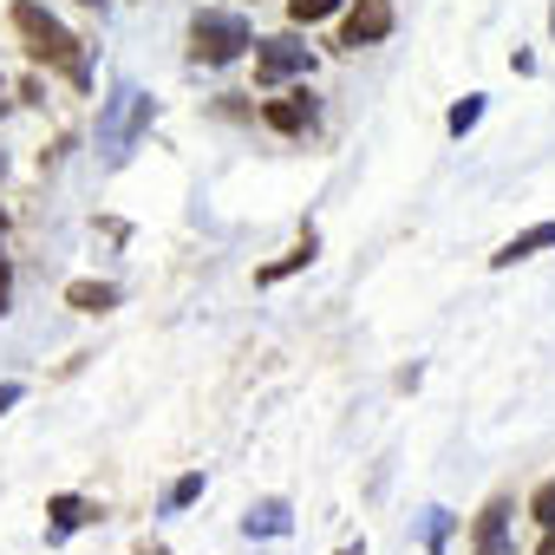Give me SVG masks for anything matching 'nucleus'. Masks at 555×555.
I'll use <instances>...</instances> for the list:
<instances>
[{
  "label": "nucleus",
  "instance_id": "nucleus-1",
  "mask_svg": "<svg viewBox=\"0 0 555 555\" xmlns=\"http://www.w3.org/2000/svg\"><path fill=\"white\" fill-rule=\"evenodd\" d=\"M14 34L27 40V53H34L40 66H66L73 86H92V73H86V60H79V40L40 8V0H14Z\"/></svg>",
  "mask_w": 555,
  "mask_h": 555
},
{
  "label": "nucleus",
  "instance_id": "nucleus-2",
  "mask_svg": "<svg viewBox=\"0 0 555 555\" xmlns=\"http://www.w3.org/2000/svg\"><path fill=\"white\" fill-rule=\"evenodd\" d=\"M151 112H157V105H151L138 86H118V92L105 99V118H99V151H105L112 164H125L131 144L151 131Z\"/></svg>",
  "mask_w": 555,
  "mask_h": 555
},
{
  "label": "nucleus",
  "instance_id": "nucleus-3",
  "mask_svg": "<svg viewBox=\"0 0 555 555\" xmlns=\"http://www.w3.org/2000/svg\"><path fill=\"white\" fill-rule=\"evenodd\" d=\"M255 47V27L242 21V14H196L190 21V60H203V66H229V60H242Z\"/></svg>",
  "mask_w": 555,
  "mask_h": 555
},
{
  "label": "nucleus",
  "instance_id": "nucleus-4",
  "mask_svg": "<svg viewBox=\"0 0 555 555\" xmlns=\"http://www.w3.org/2000/svg\"><path fill=\"white\" fill-rule=\"evenodd\" d=\"M295 73H314V53L301 40H255V79L261 86H282Z\"/></svg>",
  "mask_w": 555,
  "mask_h": 555
},
{
  "label": "nucleus",
  "instance_id": "nucleus-5",
  "mask_svg": "<svg viewBox=\"0 0 555 555\" xmlns=\"http://www.w3.org/2000/svg\"><path fill=\"white\" fill-rule=\"evenodd\" d=\"M392 34V0H353V14L340 27V47H379Z\"/></svg>",
  "mask_w": 555,
  "mask_h": 555
},
{
  "label": "nucleus",
  "instance_id": "nucleus-6",
  "mask_svg": "<svg viewBox=\"0 0 555 555\" xmlns=\"http://www.w3.org/2000/svg\"><path fill=\"white\" fill-rule=\"evenodd\" d=\"M261 118L282 131V138H301V131L314 125V99H308V92H295V99H268V105H261Z\"/></svg>",
  "mask_w": 555,
  "mask_h": 555
},
{
  "label": "nucleus",
  "instance_id": "nucleus-7",
  "mask_svg": "<svg viewBox=\"0 0 555 555\" xmlns=\"http://www.w3.org/2000/svg\"><path fill=\"white\" fill-rule=\"evenodd\" d=\"M542 248H555V222H535V229L509 235V242L490 255V268H516V261H529V255H542Z\"/></svg>",
  "mask_w": 555,
  "mask_h": 555
},
{
  "label": "nucleus",
  "instance_id": "nucleus-8",
  "mask_svg": "<svg viewBox=\"0 0 555 555\" xmlns=\"http://www.w3.org/2000/svg\"><path fill=\"white\" fill-rule=\"evenodd\" d=\"M477 555H509V496H496L477 516Z\"/></svg>",
  "mask_w": 555,
  "mask_h": 555
},
{
  "label": "nucleus",
  "instance_id": "nucleus-9",
  "mask_svg": "<svg viewBox=\"0 0 555 555\" xmlns=\"http://www.w3.org/2000/svg\"><path fill=\"white\" fill-rule=\"evenodd\" d=\"M288 529H295V516H288L282 496H268V503H255V509L242 516V535H288Z\"/></svg>",
  "mask_w": 555,
  "mask_h": 555
},
{
  "label": "nucleus",
  "instance_id": "nucleus-10",
  "mask_svg": "<svg viewBox=\"0 0 555 555\" xmlns=\"http://www.w3.org/2000/svg\"><path fill=\"white\" fill-rule=\"evenodd\" d=\"M47 516H53L47 542H66L79 522H92V503H86V496H53V503H47Z\"/></svg>",
  "mask_w": 555,
  "mask_h": 555
},
{
  "label": "nucleus",
  "instance_id": "nucleus-11",
  "mask_svg": "<svg viewBox=\"0 0 555 555\" xmlns=\"http://www.w3.org/2000/svg\"><path fill=\"white\" fill-rule=\"evenodd\" d=\"M66 308H79V314H112V308H118V288H112V282H73V288H66Z\"/></svg>",
  "mask_w": 555,
  "mask_h": 555
},
{
  "label": "nucleus",
  "instance_id": "nucleus-12",
  "mask_svg": "<svg viewBox=\"0 0 555 555\" xmlns=\"http://www.w3.org/2000/svg\"><path fill=\"white\" fill-rule=\"evenodd\" d=\"M314 248H321V242L308 235V242H301V248H288L282 261H268V268L255 274V282H261V288H274V282H288V274H295V268H308V261H314Z\"/></svg>",
  "mask_w": 555,
  "mask_h": 555
},
{
  "label": "nucleus",
  "instance_id": "nucleus-13",
  "mask_svg": "<svg viewBox=\"0 0 555 555\" xmlns=\"http://www.w3.org/2000/svg\"><path fill=\"white\" fill-rule=\"evenodd\" d=\"M477 118H483V92L457 99V105H451V118H444V131H451V138H464V131H477Z\"/></svg>",
  "mask_w": 555,
  "mask_h": 555
},
{
  "label": "nucleus",
  "instance_id": "nucleus-14",
  "mask_svg": "<svg viewBox=\"0 0 555 555\" xmlns=\"http://www.w3.org/2000/svg\"><path fill=\"white\" fill-rule=\"evenodd\" d=\"M334 14H340V0H288L295 27H314V21H334Z\"/></svg>",
  "mask_w": 555,
  "mask_h": 555
},
{
  "label": "nucleus",
  "instance_id": "nucleus-15",
  "mask_svg": "<svg viewBox=\"0 0 555 555\" xmlns=\"http://www.w3.org/2000/svg\"><path fill=\"white\" fill-rule=\"evenodd\" d=\"M196 496H203V470H190V477H177V483H170V496H164V509H190Z\"/></svg>",
  "mask_w": 555,
  "mask_h": 555
},
{
  "label": "nucleus",
  "instance_id": "nucleus-16",
  "mask_svg": "<svg viewBox=\"0 0 555 555\" xmlns=\"http://www.w3.org/2000/svg\"><path fill=\"white\" fill-rule=\"evenodd\" d=\"M444 535H451V509H425V548L431 555L444 548Z\"/></svg>",
  "mask_w": 555,
  "mask_h": 555
},
{
  "label": "nucleus",
  "instance_id": "nucleus-17",
  "mask_svg": "<svg viewBox=\"0 0 555 555\" xmlns=\"http://www.w3.org/2000/svg\"><path fill=\"white\" fill-rule=\"evenodd\" d=\"M529 516H535V522H555V477H548V483H535V496H529Z\"/></svg>",
  "mask_w": 555,
  "mask_h": 555
},
{
  "label": "nucleus",
  "instance_id": "nucleus-18",
  "mask_svg": "<svg viewBox=\"0 0 555 555\" xmlns=\"http://www.w3.org/2000/svg\"><path fill=\"white\" fill-rule=\"evenodd\" d=\"M21 399H27V386H14V379H8V386H0V412H14Z\"/></svg>",
  "mask_w": 555,
  "mask_h": 555
},
{
  "label": "nucleus",
  "instance_id": "nucleus-19",
  "mask_svg": "<svg viewBox=\"0 0 555 555\" xmlns=\"http://www.w3.org/2000/svg\"><path fill=\"white\" fill-rule=\"evenodd\" d=\"M8 288H14V268L0 261V314H8Z\"/></svg>",
  "mask_w": 555,
  "mask_h": 555
},
{
  "label": "nucleus",
  "instance_id": "nucleus-20",
  "mask_svg": "<svg viewBox=\"0 0 555 555\" xmlns=\"http://www.w3.org/2000/svg\"><path fill=\"white\" fill-rule=\"evenodd\" d=\"M542 555H555V522H542Z\"/></svg>",
  "mask_w": 555,
  "mask_h": 555
},
{
  "label": "nucleus",
  "instance_id": "nucleus-21",
  "mask_svg": "<svg viewBox=\"0 0 555 555\" xmlns=\"http://www.w3.org/2000/svg\"><path fill=\"white\" fill-rule=\"evenodd\" d=\"M340 555H366V548H360V542H347V548H340Z\"/></svg>",
  "mask_w": 555,
  "mask_h": 555
},
{
  "label": "nucleus",
  "instance_id": "nucleus-22",
  "mask_svg": "<svg viewBox=\"0 0 555 555\" xmlns=\"http://www.w3.org/2000/svg\"><path fill=\"white\" fill-rule=\"evenodd\" d=\"M0 177H8V151H0Z\"/></svg>",
  "mask_w": 555,
  "mask_h": 555
},
{
  "label": "nucleus",
  "instance_id": "nucleus-23",
  "mask_svg": "<svg viewBox=\"0 0 555 555\" xmlns=\"http://www.w3.org/2000/svg\"><path fill=\"white\" fill-rule=\"evenodd\" d=\"M0 229H8V216H0Z\"/></svg>",
  "mask_w": 555,
  "mask_h": 555
},
{
  "label": "nucleus",
  "instance_id": "nucleus-24",
  "mask_svg": "<svg viewBox=\"0 0 555 555\" xmlns=\"http://www.w3.org/2000/svg\"><path fill=\"white\" fill-rule=\"evenodd\" d=\"M86 8H99V0H86Z\"/></svg>",
  "mask_w": 555,
  "mask_h": 555
}]
</instances>
